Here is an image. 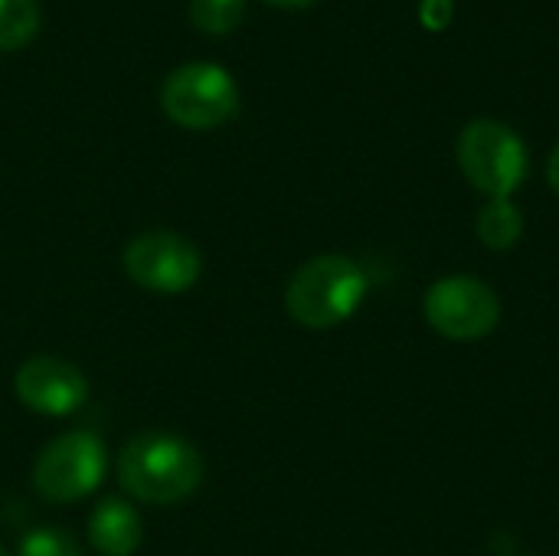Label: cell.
I'll return each instance as SVG.
<instances>
[{"label": "cell", "instance_id": "obj_3", "mask_svg": "<svg viewBox=\"0 0 559 556\" xmlns=\"http://www.w3.org/2000/svg\"><path fill=\"white\" fill-rule=\"evenodd\" d=\"M459 167L485 197L511 200L527 177V147L508 125L495 118H475L459 134Z\"/></svg>", "mask_w": 559, "mask_h": 556}, {"label": "cell", "instance_id": "obj_16", "mask_svg": "<svg viewBox=\"0 0 559 556\" xmlns=\"http://www.w3.org/2000/svg\"><path fill=\"white\" fill-rule=\"evenodd\" d=\"M265 3H272V7H285V10H298V7H308V3H314V0H265Z\"/></svg>", "mask_w": 559, "mask_h": 556}, {"label": "cell", "instance_id": "obj_12", "mask_svg": "<svg viewBox=\"0 0 559 556\" xmlns=\"http://www.w3.org/2000/svg\"><path fill=\"white\" fill-rule=\"evenodd\" d=\"M246 16V0H190V20L200 33H233Z\"/></svg>", "mask_w": 559, "mask_h": 556}, {"label": "cell", "instance_id": "obj_6", "mask_svg": "<svg viewBox=\"0 0 559 556\" xmlns=\"http://www.w3.org/2000/svg\"><path fill=\"white\" fill-rule=\"evenodd\" d=\"M121 265L138 288L154 295H180L193 288L203 272L200 249L187 236L167 229H151L134 236L124 246Z\"/></svg>", "mask_w": 559, "mask_h": 556}, {"label": "cell", "instance_id": "obj_10", "mask_svg": "<svg viewBox=\"0 0 559 556\" xmlns=\"http://www.w3.org/2000/svg\"><path fill=\"white\" fill-rule=\"evenodd\" d=\"M478 239L495 249V252H504V249H514L524 236V216L521 210L511 203V200H491L488 206H481L478 213Z\"/></svg>", "mask_w": 559, "mask_h": 556}, {"label": "cell", "instance_id": "obj_2", "mask_svg": "<svg viewBox=\"0 0 559 556\" xmlns=\"http://www.w3.org/2000/svg\"><path fill=\"white\" fill-rule=\"evenodd\" d=\"M367 275L354 259L328 252L295 269L285 288V308L301 328L328 331L354 318L367 298Z\"/></svg>", "mask_w": 559, "mask_h": 556}, {"label": "cell", "instance_id": "obj_17", "mask_svg": "<svg viewBox=\"0 0 559 556\" xmlns=\"http://www.w3.org/2000/svg\"><path fill=\"white\" fill-rule=\"evenodd\" d=\"M0 556H10V554H7V551H3V547H0Z\"/></svg>", "mask_w": 559, "mask_h": 556}, {"label": "cell", "instance_id": "obj_13", "mask_svg": "<svg viewBox=\"0 0 559 556\" xmlns=\"http://www.w3.org/2000/svg\"><path fill=\"white\" fill-rule=\"evenodd\" d=\"M16 556H82L79 544L59 528H36L20 541Z\"/></svg>", "mask_w": 559, "mask_h": 556}, {"label": "cell", "instance_id": "obj_14", "mask_svg": "<svg viewBox=\"0 0 559 556\" xmlns=\"http://www.w3.org/2000/svg\"><path fill=\"white\" fill-rule=\"evenodd\" d=\"M455 16V0H423L419 20L426 29H445Z\"/></svg>", "mask_w": 559, "mask_h": 556}, {"label": "cell", "instance_id": "obj_11", "mask_svg": "<svg viewBox=\"0 0 559 556\" xmlns=\"http://www.w3.org/2000/svg\"><path fill=\"white\" fill-rule=\"evenodd\" d=\"M39 29L36 0H0V52L23 49Z\"/></svg>", "mask_w": 559, "mask_h": 556}, {"label": "cell", "instance_id": "obj_15", "mask_svg": "<svg viewBox=\"0 0 559 556\" xmlns=\"http://www.w3.org/2000/svg\"><path fill=\"white\" fill-rule=\"evenodd\" d=\"M547 180H550L554 193H557V197H559V144H557V147H554L550 161H547Z\"/></svg>", "mask_w": 559, "mask_h": 556}, {"label": "cell", "instance_id": "obj_5", "mask_svg": "<svg viewBox=\"0 0 559 556\" xmlns=\"http://www.w3.org/2000/svg\"><path fill=\"white\" fill-rule=\"evenodd\" d=\"M105 465V442L95 433H66L39 452L33 465V488L52 505H72L102 485Z\"/></svg>", "mask_w": 559, "mask_h": 556}, {"label": "cell", "instance_id": "obj_9", "mask_svg": "<svg viewBox=\"0 0 559 556\" xmlns=\"http://www.w3.org/2000/svg\"><path fill=\"white\" fill-rule=\"evenodd\" d=\"M144 537L138 511L121 498H102L88 518V544L102 556L138 554Z\"/></svg>", "mask_w": 559, "mask_h": 556}, {"label": "cell", "instance_id": "obj_1", "mask_svg": "<svg viewBox=\"0 0 559 556\" xmlns=\"http://www.w3.org/2000/svg\"><path fill=\"white\" fill-rule=\"evenodd\" d=\"M203 456L174 433H138L118 459L121 488L144 505L187 501L203 485Z\"/></svg>", "mask_w": 559, "mask_h": 556}, {"label": "cell", "instance_id": "obj_7", "mask_svg": "<svg viewBox=\"0 0 559 556\" xmlns=\"http://www.w3.org/2000/svg\"><path fill=\"white\" fill-rule=\"evenodd\" d=\"M426 321L449 341H481L498 328L501 301L488 282L449 275L426 292Z\"/></svg>", "mask_w": 559, "mask_h": 556}, {"label": "cell", "instance_id": "obj_4", "mask_svg": "<svg viewBox=\"0 0 559 556\" xmlns=\"http://www.w3.org/2000/svg\"><path fill=\"white\" fill-rule=\"evenodd\" d=\"M160 108L180 128L210 131L239 111V85L219 62H187L167 75Z\"/></svg>", "mask_w": 559, "mask_h": 556}, {"label": "cell", "instance_id": "obj_8", "mask_svg": "<svg viewBox=\"0 0 559 556\" xmlns=\"http://www.w3.org/2000/svg\"><path fill=\"white\" fill-rule=\"evenodd\" d=\"M13 390H16V400L39 416H69L88 397V383L82 370L59 357L23 360L13 377Z\"/></svg>", "mask_w": 559, "mask_h": 556}]
</instances>
